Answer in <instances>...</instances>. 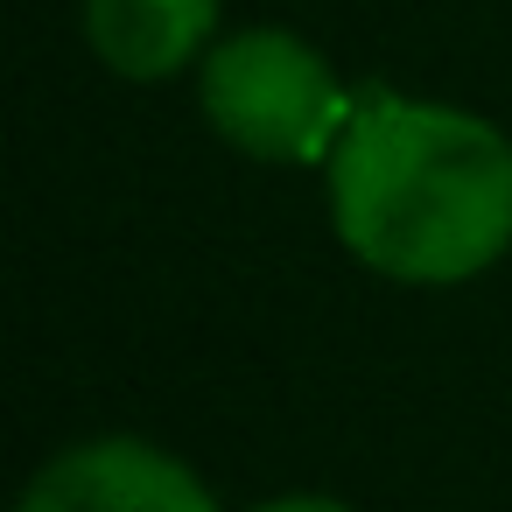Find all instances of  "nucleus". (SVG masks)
<instances>
[{"instance_id":"1","label":"nucleus","mask_w":512,"mask_h":512,"mask_svg":"<svg viewBox=\"0 0 512 512\" xmlns=\"http://www.w3.org/2000/svg\"><path fill=\"white\" fill-rule=\"evenodd\" d=\"M330 218L372 274L470 281L512 246V141L456 106L379 99L330 155Z\"/></svg>"},{"instance_id":"2","label":"nucleus","mask_w":512,"mask_h":512,"mask_svg":"<svg viewBox=\"0 0 512 512\" xmlns=\"http://www.w3.org/2000/svg\"><path fill=\"white\" fill-rule=\"evenodd\" d=\"M204 113L239 155L260 162H330L358 120L337 71L281 29L225 36L204 57Z\"/></svg>"},{"instance_id":"3","label":"nucleus","mask_w":512,"mask_h":512,"mask_svg":"<svg viewBox=\"0 0 512 512\" xmlns=\"http://www.w3.org/2000/svg\"><path fill=\"white\" fill-rule=\"evenodd\" d=\"M15 512H218V505L169 449L106 435L43 463Z\"/></svg>"},{"instance_id":"4","label":"nucleus","mask_w":512,"mask_h":512,"mask_svg":"<svg viewBox=\"0 0 512 512\" xmlns=\"http://www.w3.org/2000/svg\"><path fill=\"white\" fill-rule=\"evenodd\" d=\"M218 0H85V36L120 78H169L211 57Z\"/></svg>"},{"instance_id":"5","label":"nucleus","mask_w":512,"mask_h":512,"mask_svg":"<svg viewBox=\"0 0 512 512\" xmlns=\"http://www.w3.org/2000/svg\"><path fill=\"white\" fill-rule=\"evenodd\" d=\"M260 512H351L337 498H281V505H260Z\"/></svg>"}]
</instances>
